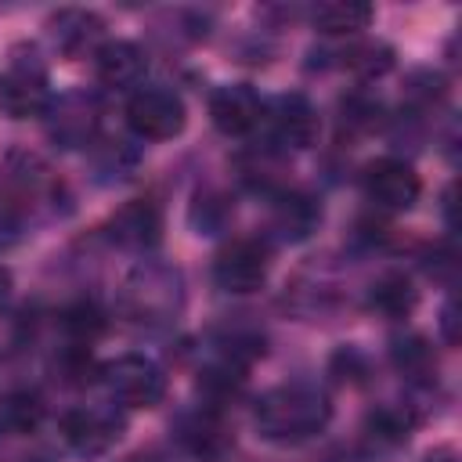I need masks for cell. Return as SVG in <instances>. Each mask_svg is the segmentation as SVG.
Masks as SVG:
<instances>
[{
  "label": "cell",
  "mask_w": 462,
  "mask_h": 462,
  "mask_svg": "<svg viewBox=\"0 0 462 462\" xmlns=\"http://www.w3.org/2000/svg\"><path fill=\"white\" fill-rule=\"evenodd\" d=\"M274 134H278V141L289 144V148H307V144L314 141V134H318V116H314V108H310L300 94L282 97L278 108H274Z\"/></svg>",
  "instance_id": "obj_11"
},
{
  "label": "cell",
  "mask_w": 462,
  "mask_h": 462,
  "mask_svg": "<svg viewBox=\"0 0 462 462\" xmlns=\"http://www.w3.org/2000/svg\"><path fill=\"white\" fill-rule=\"evenodd\" d=\"M209 116H213V126L227 137H242L249 134L260 116H263V105L260 97L253 94V87L245 83H231V87H220L213 97H209Z\"/></svg>",
  "instance_id": "obj_7"
},
{
  "label": "cell",
  "mask_w": 462,
  "mask_h": 462,
  "mask_svg": "<svg viewBox=\"0 0 462 462\" xmlns=\"http://www.w3.org/2000/svg\"><path fill=\"white\" fill-rule=\"evenodd\" d=\"M422 184L419 173L404 159H375L365 166V195L383 209H408L415 206Z\"/></svg>",
  "instance_id": "obj_5"
},
{
  "label": "cell",
  "mask_w": 462,
  "mask_h": 462,
  "mask_svg": "<svg viewBox=\"0 0 462 462\" xmlns=\"http://www.w3.org/2000/svg\"><path fill=\"white\" fill-rule=\"evenodd\" d=\"M126 123L137 137H148V141H170L184 130L188 123V112H184V101L173 94V90H162V87H144L137 90L130 101H126Z\"/></svg>",
  "instance_id": "obj_3"
},
{
  "label": "cell",
  "mask_w": 462,
  "mask_h": 462,
  "mask_svg": "<svg viewBox=\"0 0 462 462\" xmlns=\"http://www.w3.org/2000/svg\"><path fill=\"white\" fill-rule=\"evenodd\" d=\"M213 278L224 292H235V296L256 292L267 282V249L253 238L227 242L213 260Z\"/></svg>",
  "instance_id": "obj_4"
},
{
  "label": "cell",
  "mask_w": 462,
  "mask_h": 462,
  "mask_svg": "<svg viewBox=\"0 0 462 462\" xmlns=\"http://www.w3.org/2000/svg\"><path fill=\"white\" fill-rule=\"evenodd\" d=\"M101 383L126 408H155L166 393L162 368L148 357H137V354H126V357H116V361L101 365Z\"/></svg>",
  "instance_id": "obj_2"
},
{
  "label": "cell",
  "mask_w": 462,
  "mask_h": 462,
  "mask_svg": "<svg viewBox=\"0 0 462 462\" xmlns=\"http://www.w3.org/2000/svg\"><path fill=\"white\" fill-rule=\"evenodd\" d=\"M112 238L126 249H152L159 242V209L148 202V199H130L123 209H116L112 217Z\"/></svg>",
  "instance_id": "obj_9"
},
{
  "label": "cell",
  "mask_w": 462,
  "mask_h": 462,
  "mask_svg": "<svg viewBox=\"0 0 462 462\" xmlns=\"http://www.w3.org/2000/svg\"><path fill=\"white\" fill-rule=\"evenodd\" d=\"M51 94H47V76L40 65H11L7 72H0V112L11 119H32L47 108Z\"/></svg>",
  "instance_id": "obj_6"
},
{
  "label": "cell",
  "mask_w": 462,
  "mask_h": 462,
  "mask_svg": "<svg viewBox=\"0 0 462 462\" xmlns=\"http://www.w3.org/2000/svg\"><path fill=\"white\" fill-rule=\"evenodd\" d=\"M94 69H97V79L108 87H137L148 72V54L130 40H116L97 47Z\"/></svg>",
  "instance_id": "obj_8"
},
{
  "label": "cell",
  "mask_w": 462,
  "mask_h": 462,
  "mask_svg": "<svg viewBox=\"0 0 462 462\" xmlns=\"http://www.w3.org/2000/svg\"><path fill=\"white\" fill-rule=\"evenodd\" d=\"M61 433H65V440H69L76 451H83V455H101V451L119 437V422H116L112 415H105V411H87V408H79V411H69V415L61 419Z\"/></svg>",
  "instance_id": "obj_10"
},
{
  "label": "cell",
  "mask_w": 462,
  "mask_h": 462,
  "mask_svg": "<svg viewBox=\"0 0 462 462\" xmlns=\"http://www.w3.org/2000/svg\"><path fill=\"white\" fill-rule=\"evenodd\" d=\"M51 29H54V40H58V47L65 54H83V51H90L97 43V36H101L105 25H101L97 14L69 7V11H58L51 18Z\"/></svg>",
  "instance_id": "obj_12"
},
{
  "label": "cell",
  "mask_w": 462,
  "mask_h": 462,
  "mask_svg": "<svg viewBox=\"0 0 462 462\" xmlns=\"http://www.w3.org/2000/svg\"><path fill=\"white\" fill-rule=\"evenodd\" d=\"M372 307L383 310L386 318H404L415 307V289L404 274H386L372 285Z\"/></svg>",
  "instance_id": "obj_16"
},
{
  "label": "cell",
  "mask_w": 462,
  "mask_h": 462,
  "mask_svg": "<svg viewBox=\"0 0 462 462\" xmlns=\"http://www.w3.org/2000/svg\"><path fill=\"white\" fill-rule=\"evenodd\" d=\"M393 361L404 372H426L430 361H433V354H430V346L422 339H408V343H397L393 346Z\"/></svg>",
  "instance_id": "obj_18"
},
{
  "label": "cell",
  "mask_w": 462,
  "mask_h": 462,
  "mask_svg": "<svg viewBox=\"0 0 462 462\" xmlns=\"http://www.w3.org/2000/svg\"><path fill=\"white\" fill-rule=\"evenodd\" d=\"M4 296H7V274L0 271V300H4Z\"/></svg>",
  "instance_id": "obj_19"
},
{
  "label": "cell",
  "mask_w": 462,
  "mask_h": 462,
  "mask_svg": "<svg viewBox=\"0 0 462 462\" xmlns=\"http://www.w3.org/2000/svg\"><path fill=\"white\" fill-rule=\"evenodd\" d=\"M180 440H184L195 455L213 458V455H220V451L227 448V430H224V422L217 419V411H199V415H191V419L184 422Z\"/></svg>",
  "instance_id": "obj_14"
},
{
  "label": "cell",
  "mask_w": 462,
  "mask_h": 462,
  "mask_svg": "<svg viewBox=\"0 0 462 462\" xmlns=\"http://www.w3.org/2000/svg\"><path fill=\"white\" fill-rule=\"evenodd\" d=\"M372 7L368 4H357V0H328V4H318L314 7V25L328 36H346V32H357L372 22Z\"/></svg>",
  "instance_id": "obj_13"
},
{
  "label": "cell",
  "mask_w": 462,
  "mask_h": 462,
  "mask_svg": "<svg viewBox=\"0 0 462 462\" xmlns=\"http://www.w3.org/2000/svg\"><path fill=\"white\" fill-rule=\"evenodd\" d=\"M40 419H43V401L36 393H29V390H14V393H7L0 401V430H7L14 437L18 433H32L40 426Z\"/></svg>",
  "instance_id": "obj_15"
},
{
  "label": "cell",
  "mask_w": 462,
  "mask_h": 462,
  "mask_svg": "<svg viewBox=\"0 0 462 462\" xmlns=\"http://www.w3.org/2000/svg\"><path fill=\"white\" fill-rule=\"evenodd\" d=\"M328 422L325 393L310 386H278L256 404V426L267 440H307Z\"/></svg>",
  "instance_id": "obj_1"
},
{
  "label": "cell",
  "mask_w": 462,
  "mask_h": 462,
  "mask_svg": "<svg viewBox=\"0 0 462 462\" xmlns=\"http://www.w3.org/2000/svg\"><path fill=\"white\" fill-rule=\"evenodd\" d=\"M126 462H152V458H144V455H134V458H126Z\"/></svg>",
  "instance_id": "obj_20"
},
{
  "label": "cell",
  "mask_w": 462,
  "mask_h": 462,
  "mask_svg": "<svg viewBox=\"0 0 462 462\" xmlns=\"http://www.w3.org/2000/svg\"><path fill=\"white\" fill-rule=\"evenodd\" d=\"M65 332L79 343V346H87V343H94L97 336H101V328H105V318H101V310L94 307V303H76L72 310H65Z\"/></svg>",
  "instance_id": "obj_17"
}]
</instances>
